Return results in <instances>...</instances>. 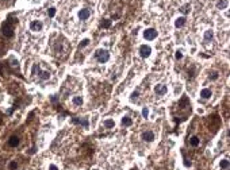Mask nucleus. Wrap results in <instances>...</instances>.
Returning a JSON list of instances; mask_svg holds the SVG:
<instances>
[{"instance_id":"nucleus-29","label":"nucleus","mask_w":230,"mask_h":170,"mask_svg":"<svg viewBox=\"0 0 230 170\" xmlns=\"http://www.w3.org/2000/svg\"><path fill=\"white\" fill-rule=\"evenodd\" d=\"M101 24H103V27L107 28V27H110V24H111V22H110V20H106L104 23H101Z\"/></svg>"},{"instance_id":"nucleus-21","label":"nucleus","mask_w":230,"mask_h":170,"mask_svg":"<svg viewBox=\"0 0 230 170\" xmlns=\"http://www.w3.org/2000/svg\"><path fill=\"white\" fill-rule=\"evenodd\" d=\"M8 169H10V170H16V169H18V162H16V161H10V163H8Z\"/></svg>"},{"instance_id":"nucleus-17","label":"nucleus","mask_w":230,"mask_h":170,"mask_svg":"<svg viewBox=\"0 0 230 170\" xmlns=\"http://www.w3.org/2000/svg\"><path fill=\"white\" fill-rule=\"evenodd\" d=\"M72 101H73L74 105H81L83 104V97L81 96H74Z\"/></svg>"},{"instance_id":"nucleus-14","label":"nucleus","mask_w":230,"mask_h":170,"mask_svg":"<svg viewBox=\"0 0 230 170\" xmlns=\"http://www.w3.org/2000/svg\"><path fill=\"white\" fill-rule=\"evenodd\" d=\"M184 24H186V18H184V16H180V18L176 19V22H175L176 27H183Z\"/></svg>"},{"instance_id":"nucleus-11","label":"nucleus","mask_w":230,"mask_h":170,"mask_svg":"<svg viewBox=\"0 0 230 170\" xmlns=\"http://www.w3.org/2000/svg\"><path fill=\"white\" fill-rule=\"evenodd\" d=\"M142 139H144L145 142H153V140H154V134H153L152 131L142 132Z\"/></svg>"},{"instance_id":"nucleus-28","label":"nucleus","mask_w":230,"mask_h":170,"mask_svg":"<svg viewBox=\"0 0 230 170\" xmlns=\"http://www.w3.org/2000/svg\"><path fill=\"white\" fill-rule=\"evenodd\" d=\"M137 97H138V91H135V92H133V95H131V100L134 101L137 99Z\"/></svg>"},{"instance_id":"nucleus-27","label":"nucleus","mask_w":230,"mask_h":170,"mask_svg":"<svg viewBox=\"0 0 230 170\" xmlns=\"http://www.w3.org/2000/svg\"><path fill=\"white\" fill-rule=\"evenodd\" d=\"M148 115H149V109L145 107V108L142 109V116H144V117H148Z\"/></svg>"},{"instance_id":"nucleus-9","label":"nucleus","mask_w":230,"mask_h":170,"mask_svg":"<svg viewBox=\"0 0 230 170\" xmlns=\"http://www.w3.org/2000/svg\"><path fill=\"white\" fill-rule=\"evenodd\" d=\"M72 123L73 124H81L84 128H88V126H90V123H88V120L87 119H80V117H72Z\"/></svg>"},{"instance_id":"nucleus-4","label":"nucleus","mask_w":230,"mask_h":170,"mask_svg":"<svg viewBox=\"0 0 230 170\" xmlns=\"http://www.w3.org/2000/svg\"><path fill=\"white\" fill-rule=\"evenodd\" d=\"M43 28V23L41 20H31L30 22V30L34 31V32H39V31H42Z\"/></svg>"},{"instance_id":"nucleus-6","label":"nucleus","mask_w":230,"mask_h":170,"mask_svg":"<svg viewBox=\"0 0 230 170\" xmlns=\"http://www.w3.org/2000/svg\"><path fill=\"white\" fill-rule=\"evenodd\" d=\"M154 92H156L157 96H164V95H167V93H168L167 85H164V84H157L156 86H154Z\"/></svg>"},{"instance_id":"nucleus-19","label":"nucleus","mask_w":230,"mask_h":170,"mask_svg":"<svg viewBox=\"0 0 230 170\" xmlns=\"http://www.w3.org/2000/svg\"><path fill=\"white\" fill-rule=\"evenodd\" d=\"M213 37H214V32L211 30H207L206 32H204V41H208V39H213Z\"/></svg>"},{"instance_id":"nucleus-2","label":"nucleus","mask_w":230,"mask_h":170,"mask_svg":"<svg viewBox=\"0 0 230 170\" xmlns=\"http://www.w3.org/2000/svg\"><path fill=\"white\" fill-rule=\"evenodd\" d=\"M31 74H33V76H38V78L41 80V81H47V80L50 78L49 72H46V70H41V68H39L38 64H34V65H33Z\"/></svg>"},{"instance_id":"nucleus-7","label":"nucleus","mask_w":230,"mask_h":170,"mask_svg":"<svg viewBox=\"0 0 230 170\" xmlns=\"http://www.w3.org/2000/svg\"><path fill=\"white\" fill-rule=\"evenodd\" d=\"M152 53V47L148 46V45H141L140 46V54L142 58H148Z\"/></svg>"},{"instance_id":"nucleus-16","label":"nucleus","mask_w":230,"mask_h":170,"mask_svg":"<svg viewBox=\"0 0 230 170\" xmlns=\"http://www.w3.org/2000/svg\"><path fill=\"white\" fill-rule=\"evenodd\" d=\"M103 126H104L106 128H114V126H115V122H114L113 119H107L103 122Z\"/></svg>"},{"instance_id":"nucleus-20","label":"nucleus","mask_w":230,"mask_h":170,"mask_svg":"<svg viewBox=\"0 0 230 170\" xmlns=\"http://www.w3.org/2000/svg\"><path fill=\"white\" fill-rule=\"evenodd\" d=\"M221 169L229 170V161H227V159H222V161H221Z\"/></svg>"},{"instance_id":"nucleus-12","label":"nucleus","mask_w":230,"mask_h":170,"mask_svg":"<svg viewBox=\"0 0 230 170\" xmlns=\"http://www.w3.org/2000/svg\"><path fill=\"white\" fill-rule=\"evenodd\" d=\"M213 96V92H211V89H208V88H204V89H202L200 91V97L202 99H210V97Z\"/></svg>"},{"instance_id":"nucleus-15","label":"nucleus","mask_w":230,"mask_h":170,"mask_svg":"<svg viewBox=\"0 0 230 170\" xmlns=\"http://www.w3.org/2000/svg\"><path fill=\"white\" fill-rule=\"evenodd\" d=\"M133 124V120L130 119L129 116H125V117H122V126H125V127H130Z\"/></svg>"},{"instance_id":"nucleus-3","label":"nucleus","mask_w":230,"mask_h":170,"mask_svg":"<svg viewBox=\"0 0 230 170\" xmlns=\"http://www.w3.org/2000/svg\"><path fill=\"white\" fill-rule=\"evenodd\" d=\"M95 58L98 59V62L100 64H104L110 59V53L107 50H103V49H99V50L95 51Z\"/></svg>"},{"instance_id":"nucleus-24","label":"nucleus","mask_w":230,"mask_h":170,"mask_svg":"<svg viewBox=\"0 0 230 170\" xmlns=\"http://www.w3.org/2000/svg\"><path fill=\"white\" fill-rule=\"evenodd\" d=\"M47 15L50 16V18H53V16L56 15V8H53V7L49 8V10H47Z\"/></svg>"},{"instance_id":"nucleus-10","label":"nucleus","mask_w":230,"mask_h":170,"mask_svg":"<svg viewBox=\"0 0 230 170\" xmlns=\"http://www.w3.org/2000/svg\"><path fill=\"white\" fill-rule=\"evenodd\" d=\"M19 143H20L19 136H16V135L10 136V139H8V146L10 147H18L19 146Z\"/></svg>"},{"instance_id":"nucleus-18","label":"nucleus","mask_w":230,"mask_h":170,"mask_svg":"<svg viewBox=\"0 0 230 170\" xmlns=\"http://www.w3.org/2000/svg\"><path fill=\"white\" fill-rule=\"evenodd\" d=\"M217 7H218L219 10H222V8H226V7H227V1H226V0H219L218 3H217Z\"/></svg>"},{"instance_id":"nucleus-23","label":"nucleus","mask_w":230,"mask_h":170,"mask_svg":"<svg viewBox=\"0 0 230 170\" xmlns=\"http://www.w3.org/2000/svg\"><path fill=\"white\" fill-rule=\"evenodd\" d=\"M218 77H219V73H218V72H211V73H210V80H213V81L218 80Z\"/></svg>"},{"instance_id":"nucleus-5","label":"nucleus","mask_w":230,"mask_h":170,"mask_svg":"<svg viewBox=\"0 0 230 170\" xmlns=\"http://www.w3.org/2000/svg\"><path fill=\"white\" fill-rule=\"evenodd\" d=\"M157 37V31L154 28H146L144 31V38L146 41H153V39H156Z\"/></svg>"},{"instance_id":"nucleus-1","label":"nucleus","mask_w":230,"mask_h":170,"mask_svg":"<svg viewBox=\"0 0 230 170\" xmlns=\"http://www.w3.org/2000/svg\"><path fill=\"white\" fill-rule=\"evenodd\" d=\"M18 26V18L14 14H10L7 19L3 22L1 28H0V34L3 35L6 39H12L15 35V27Z\"/></svg>"},{"instance_id":"nucleus-25","label":"nucleus","mask_w":230,"mask_h":170,"mask_svg":"<svg viewBox=\"0 0 230 170\" xmlns=\"http://www.w3.org/2000/svg\"><path fill=\"white\" fill-rule=\"evenodd\" d=\"M88 43H90V39H83L81 41V43H80V49H81V47H84V46H87V45H88Z\"/></svg>"},{"instance_id":"nucleus-22","label":"nucleus","mask_w":230,"mask_h":170,"mask_svg":"<svg viewBox=\"0 0 230 170\" xmlns=\"http://www.w3.org/2000/svg\"><path fill=\"white\" fill-rule=\"evenodd\" d=\"M180 11L183 12V14H187V12H190V11H191V6H190V4H186L184 7H181V8H180Z\"/></svg>"},{"instance_id":"nucleus-26","label":"nucleus","mask_w":230,"mask_h":170,"mask_svg":"<svg viewBox=\"0 0 230 170\" xmlns=\"http://www.w3.org/2000/svg\"><path fill=\"white\" fill-rule=\"evenodd\" d=\"M175 57H176V59H181V58H183V53H181L180 50H177V51H176V54H175Z\"/></svg>"},{"instance_id":"nucleus-13","label":"nucleus","mask_w":230,"mask_h":170,"mask_svg":"<svg viewBox=\"0 0 230 170\" xmlns=\"http://www.w3.org/2000/svg\"><path fill=\"white\" fill-rule=\"evenodd\" d=\"M190 144H191L192 147H198L199 144H200V139H199L198 136H191V138H190Z\"/></svg>"},{"instance_id":"nucleus-30","label":"nucleus","mask_w":230,"mask_h":170,"mask_svg":"<svg viewBox=\"0 0 230 170\" xmlns=\"http://www.w3.org/2000/svg\"><path fill=\"white\" fill-rule=\"evenodd\" d=\"M49 170H58V167L56 166V165H50V166H49Z\"/></svg>"},{"instance_id":"nucleus-8","label":"nucleus","mask_w":230,"mask_h":170,"mask_svg":"<svg viewBox=\"0 0 230 170\" xmlns=\"http://www.w3.org/2000/svg\"><path fill=\"white\" fill-rule=\"evenodd\" d=\"M77 16H79V19H80V20H87L91 16V11L88 10V8H83V10L79 11Z\"/></svg>"}]
</instances>
